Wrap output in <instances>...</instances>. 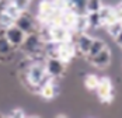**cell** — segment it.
Masks as SVG:
<instances>
[{
  "label": "cell",
  "instance_id": "6da1fadb",
  "mask_svg": "<svg viewBox=\"0 0 122 118\" xmlns=\"http://www.w3.org/2000/svg\"><path fill=\"white\" fill-rule=\"evenodd\" d=\"M25 76H27V83H30V86L37 89L38 91H39V87L48 79H51V76H48V73L45 70V65L39 62L31 63L25 69Z\"/></svg>",
  "mask_w": 122,
  "mask_h": 118
},
{
  "label": "cell",
  "instance_id": "7a4b0ae2",
  "mask_svg": "<svg viewBox=\"0 0 122 118\" xmlns=\"http://www.w3.org/2000/svg\"><path fill=\"white\" fill-rule=\"evenodd\" d=\"M44 39L41 38L39 32H31V34H27L21 44V51L24 52L25 55H30V56H35L38 54H41V51H44Z\"/></svg>",
  "mask_w": 122,
  "mask_h": 118
},
{
  "label": "cell",
  "instance_id": "3957f363",
  "mask_svg": "<svg viewBox=\"0 0 122 118\" xmlns=\"http://www.w3.org/2000/svg\"><path fill=\"white\" fill-rule=\"evenodd\" d=\"M97 96L98 98L104 103H110L114 98V87L110 77H101L97 86Z\"/></svg>",
  "mask_w": 122,
  "mask_h": 118
},
{
  "label": "cell",
  "instance_id": "277c9868",
  "mask_svg": "<svg viewBox=\"0 0 122 118\" xmlns=\"http://www.w3.org/2000/svg\"><path fill=\"white\" fill-rule=\"evenodd\" d=\"M14 24H15L20 30H23L25 34H31V32H35V31H37V23H35L34 17L27 11V10L20 13V16L15 18Z\"/></svg>",
  "mask_w": 122,
  "mask_h": 118
},
{
  "label": "cell",
  "instance_id": "5b68a950",
  "mask_svg": "<svg viewBox=\"0 0 122 118\" xmlns=\"http://www.w3.org/2000/svg\"><path fill=\"white\" fill-rule=\"evenodd\" d=\"M65 66H66V63L62 62L58 56H49L45 62V70L48 73V76L53 77V79L61 77L65 73Z\"/></svg>",
  "mask_w": 122,
  "mask_h": 118
},
{
  "label": "cell",
  "instance_id": "8992f818",
  "mask_svg": "<svg viewBox=\"0 0 122 118\" xmlns=\"http://www.w3.org/2000/svg\"><path fill=\"white\" fill-rule=\"evenodd\" d=\"M49 35H51V41L56 44H62V42L70 41V30L63 24L49 25Z\"/></svg>",
  "mask_w": 122,
  "mask_h": 118
},
{
  "label": "cell",
  "instance_id": "52a82bcc",
  "mask_svg": "<svg viewBox=\"0 0 122 118\" xmlns=\"http://www.w3.org/2000/svg\"><path fill=\"white\" fill-rule=\"evenodd\" d=\"M76 49L77 48L72 44V41H66V42L58 44V47H56V56L61 59L62 62L69 63L72 60V58L76 55Z\"/></svg>",
  "mask_w": 122,
  "mask_h": 118
},
{
  "label": "cell",
  "instance_id": "ba28073f",
  "mask_svg": "<svg viewBox=\"0 0 122 118\" xmlns=\"http://www.w3.org/2000/svg\"><path fill=\"white\" fill-rule=\"evenodd\" d=\"M4 32H6L7 39L10 41V44H11L14 48L21 47V44H23V41H24L25 35H27L24 31L20 30L15 24H13V25H10V27L4 28Z\"/></svg>",
  "mask_w": 122,
  "mask_h": 118
},
{
  "label": "cell",
  "instance_id": "9c48e42d",
  "mask_svg": "<svg viewBox=\"0 0 122 118\" xmlns=\"http://www.w3.org/2000/svg\"><path fill=\"white\" fill-rule=\"evenodd\" d=\"M58 93H59V87H58V84L55 83L53 77L48 79L46 82L39 87V94H41L42 98H45V100H52V98H55Z\"/></svg>",
  "mask_w": 122,
  "mask_h": 118
},
{
  "label": "cell",
  "instance_id": "30bf717a",
  "mask_svg": "<svg viewBox=\"0 0 122 118\" xmlns=\"http://www.w3.org/2000/svg\"><path fill=\"white\" fill-rule=\"evenodd\" d=\"M55 11V7H53V3L52 0H42L38 6V18L42 21V23L48 24L49 17L52 16V13Z\"/></svg>",
  "mask_w": 122,
  "mask_h": 118
},
{
  "label": "cell",
  "instance_id": "8fae6325",
  "mask_svg": "<svg viewBox=\"0 0 122 118\" xmlns=\"http://www.w3.org/2000/svg\"><path fill=\"white\" fill-rule=\"evenodd\" d=\"M91 60V63L94 65V66H97V68H107L108 65H110L111 62V51L108 47H105L100 54H97L94 58L90 59Z\"/></svg>",
  "mask_w": 122,
  "mask_h": 118
},
{
  "label": "cell",
  "instance_id": "7c38bea8",
  "mask_svg": "<svg viewBox=\"0 0 122 118\" xmlns=\"http://www.w3.org/2000/svg\"><path fill=\"white\" fill-rule=\"evenodd\" d=\"M93 39H94V38H93L91 35L81 32L80 37H79V39H77V44H76V48L79 49V52L83 54V55H87L88 51H90L91 44H93Z\"/></svg>",
  "mask_w": 122,
  "mask_h": 118
},
{
  "label": "cell",
  "instance_id": "4fadbf2b",
  "mask_svg": "<svg viewBox=\"0 0 122 118\" xmlns=\"http://www.w3.org/2000/svg\"><path fill=\"white\" fill-rule=\"evenodd\" d=\"M90 25H88V18H87V13H83V14H77L76 17V21H74L73 25V31L76 32H86V30H88Z\"/></svg>",
  "mask_w": 122,
  "mask_h": 118
},
{
  "label": "cell",
  "instance_id": "5bb4252c",
  "mask_svg": "<svg viewBox=\"0 0 122 118\" xmlns=\"http://www.w3.org/2000/svg\"><path fill=\"white\" fill-rule=\"evenodd\" d=\"M14 52V47L10 44V41L7 39L4 28L0 30V55H10Z\"/></svg>",
  "mask_w": 122,
  "mask_h": 118
},
{
  "label": "cell",
  "instance_id": "9a60e30c",
  "mask_svg": "<svg viewBox=\"0 0 122 118\" xmlns=\"http://www.w3.org/2000/svg\"><path fill=\"white\" fill-rule=\"evenodd\" d=\"M66 9H70L77 14L86 13V0H66Z\"/></svg>",
  "mask_w": 122,
  "mask_h": 118
},
{
  "label": "cell",
  "instance_id": "2e32d148",
  "mask_svg": "<svg viewBox=\"0 0 122 118\" xmlns=\"http://www.w3.org/2000/svg\"><path fill=\"white\" fill-rule=\"evenodd\" d=\"M107 47V44L101 39V38H97V39H93V44H91V47H90V51H88V54H87V56L91 59L94 58L97 54H100L104 48Z\"/></svg>",
  "mask_w": 122,
  "mask_h": 118
},
{
  "label": "cell",
  "instance_id": "e0dca14e",
  "mask_svg": "<svg viewBox=\"0 0 122 118\" xmlns=\"http://www.w3.org/2000/svg\"><path fill=\"white\" fill-rule=\"evenodd\" d=\"M104 27H105L108 35H111L112 38H115L122 31V20H117V21H112L110 24H105Z\"/></svg>",
  "mask_w": 122,
  "mask_h": 118
},
{
  "label": "cell",
  "instance_id": "ac0fdd59",
  "mask_svg": "<svg viewBox=\"0 0 122 118\" xmlns=\"http://www.w3.org/2000/svg\"><path fill=\"white\" fill-rule=\"evenodd\" d=\"M102 6V0H86V13L100 11Z\"/></svg>",
  "mask_w": 122,
  "mask_h": 118
},
{
  "label": "cell",
  "instance_id": "d6986e66",
  "mask_svg": "<svg viewBox=\"0 0 122 118\" xmlns=\"http://www.w3.org/2000/svg\"><path fill=\"white\" fill-rule=\"evenodd\" d=\"M100 82V77H97L96 75H87L84 77V87L87 90H96Z\"/></svg>",
  "mask_w": 122,
  "mask_h": 118
},
{
  "label": "cell",
  "instance_id": "ffe728a7",
  "mask_svg": "<svg viewBox=\"0 0 122 118\" xmlns=\"http://www.w3.org/2000/svg\"><path fill=\"white\" fill-rule=\"evenodd\" d=\"M87 18H88V25H90V28H97V27H101V25H102V21H101V17H100L98 11L87 13Z\"/></svg>",
  "mask_w": 122,
  "mask_h": 118
},
{
  "label": "cell",
  "instance_id": "44dd1931",
  "mask_svg": "<svg viewBox=\"0 0 122 118\" xmlns=\"http://www.w3.org/2000/svg\"><path fill=\"white\" fill-rule=\"evenodd\" d=\"M3 11L6 13V14H9L10 17H13L14 20H15V18L20 16V13H21L20 10H18V7H17L13 1H9V3L4 6V10H3Z\"/></svg>",
  "mask_w": 122,
  "mask_h": 118
},
{
  "label": "cell",
  "instance_id": "7402d4cb",
  "mask_svg": "<svg viewBox=\"0 0 122 118\" xmlns=\"http://www.w3.org/2000/svg\"><path fill=\"white\" fill-rule=\"evenodd\" d=\"M14 21H15V20H14L13 17H10L9 14H6L4 11L0 14V27H1V28H7V27L13 25Z\"/></svg>",
  "mask_w": 122,
  "mask_h": 118
},
{
  "label": "cell",
  "instance_id": "603a6c76",
  "mask_svg": "<svg viewBox=\"0 0 122 118\" xmlns=\"http://www.w3.org/2000/svg\"><path fill=\"white\" fill-rule=\"evenodd\" d=\"M11 1L18 7L20 11H25V10H28L30 3H31V0H11Z\"/></svg>",
  "mask_w": 122,
  "mask_h": 118
},
{
  "label": "cell",
  "instance_id": "cb8c5ba5",
  "mask_svg": "<svg viewBox=\"0 0 122 118\" xmlns=\"http://www.w3.org/2000/svg\"><path fill=\"white\" fill-rule=\"evenodd\" d=\"M10 117H25V113L21 108H14L10 113Z\"/></svg>",
  "mask_w": 122,
  "mask_h": 118
},
{
  "label": "cell",
  "instance_id": "d4e9b609",
  "mask_svg": "<svg viewBox=\"0 0 122 118\" xmlns=\"http://www.w3.org/2000/svg\"><path fill=\"white\" fill-rule=\"evenodd\" d=\"M114 39H115V42H117L118 45H121V47H122V31H121V32H119L117 37H115Z\"/></svg>",
  "mask_w": 122,
  "mask_h": 118
},
{
  "label": "cell",
  "instance_id": "484cf974",
  "mask_svg": "<svg viewBox=\"0 0 122 118\" xmlns=\"http://www.w3.org/2000/svg\"><path fill=\"white\" fill-rule=\"evenodd\" d=\"M119 6H121V9H122V3H121V4H119Z\"/></svg>",
  "mask_w": 122,
  "mask_h": 118
},
{
  "label": "cell",
  "instance_id": "4316f807",
  "mask_svg": "<svg viewBox=\"0 0 122 118\" xmlns=\"http://www.w3.org/2000/svg\"><path fill=\"white\" fill-rule=\"evenodd\" d=\"M31 1H32V0H31Z\"/></svg>",
  "mask_w": 122,
  "mask_h": 118
}]
</instances>
